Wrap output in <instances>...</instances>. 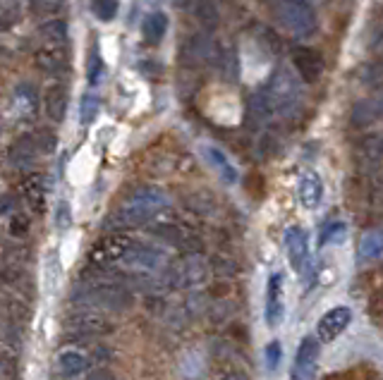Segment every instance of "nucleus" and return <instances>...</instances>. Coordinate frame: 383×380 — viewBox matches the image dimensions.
Masks as SVG:
<instances>
[{
  "mask_svg": "<svg viewBox=\"0 0 383 380\" xmlns=\"http://www.w3.org/2000/svg\"><path fill=\"white\" fill-rule=\"evenodd\" d=\"M168 208V197L161 189H139L132 197H127L108 218V225L115 230H129V227H142L156 220Z\"/></svg>",
  "mask_w": 383,
  "mask_h": 380,
  "instance_id": "f257e3e1",
  "label": "nucleus"
},
{
  "mask_svg": "<svg viewBox=\"0 0 383 380\" xmlns=\"http://www.w3.org/2000/svg\"><path fill=\"white\" fill-rule=\"evenodd\" d=\"M273 15L295 39H309L319 29V19L309 0H273Z\"/></svg>",
  "mask_w": 383,
  "mask_h": 380,
  "instance_id": "f03ea898",
  "label": "nucleus"
},
{
  "mask_svg": "<svg viewBox=\"0 0 383 380\" xmlns=\"http://www.w3.org/2000/svg\"><path fill=\"white\" fill-rule=\"evenodd\" d=\"M263 91H266L276 115L288 117L300 108V101H302L300 79L290 67H278L276 72L268 77V84L263 86Z\"/></svg>",
  "mask_w": 383,
  "mask_h": 380,
  "instance_id": "7ed1b4c3",
  "label": "nucleus"
},
{
  "mask_svg": "<svg viewBox=\"0 0 383 380\" xmlns=\"http://www.w3.org/2000/svg\"><path fill=\"white\" fill-rule=\"evenodd\" d=\"M117 265H125L132 273V278H151V275H161L170 265V256L165 249L154 247V244H137L127 249V254Z\"/></svg>",
  "mask_w": 383,
  "mask_h": 380,
  "instance_id": "20e7f679",
  "label": "nucleus"
},
{
  "mask_svg": "<svg viewBox=\"0 0 383 380\" xmlns=\"http://www.w3.org/2000/svg\"><path fill=\"white\" fill-rule=\"evenodd\" d=\"M79 301L86 306H101V308H113V311H122L132 304V295L122 282H111V280H91L82 285L79 290Z\"/></svg>",
  "mask_w": 383,
  "mask_h": 380,
  "instance_id": "39448f33",
  "label": "nucleus"
},
{
  "mask_svg": "<svg viewBox=\"0 0 383 380\" xmlns=\"http://www.w3.org/2000/svg\"><path fill=\"white\" fill-rule=\"evenodd\" d=\"M163 278L170 290H192L209 278V263L199 251H187L180 261L165 268Z\"/></svg>",
  "mask_w": 383,
  "mask_h": 380,
  "instance_id": "423d86ee",
  "label": "nucleus"
},
{
  "mask_svg": "<svg viewBox=\"0 0 383 380\" xmlns=\"http://www.w3.org/2000/svg\"><path fill=\"white\" fill-rule=\"evenodd\" d=\"M132 237L122 235V232H113V235H106L104 240H99L91 247L89 251V263L94 268H111V265H117L122 261V256L127 254V249L132 247Z\"/></svg>",
  "mask_w": 383,
  "mask_h": 380,
  "instance_id": "0eeeda50",
  "label": "nucleus"
},
{
  "mask_svg": "<svg viewBox=\"0 0 383 380\" xmlns=\"http://www.w3.org/2000/svg\"><path fill=\"white\" fill-rule=\"evenodd\" d=\"M319 340L316 338H304L295 354V366H293V378L290 380H314L316 368H319Z\"/></svg>",
  "mask_w": 383,
  "mask_h": 380,
  "instance_id": "6e6552de",
  "label": "nucleus"
},
{
  "mask_svg": "<svg viewBox=\"0 0 383 380\" xmlns=\"http://www.w3.org/2000/svg\"><path fill=\"white\" fill-rule=\"evenodd\" d=\"M65 328L74 335V338H94V335H101V333H108L111 330V323L101 316V313L91 311V308H82V311L72 313L65 323Z\"/></svg>",
  "mask_w": 383,
  "mask_h": 380,
  "instance_id": "1a4fd4ad",
  "label": "nucleus"
},
{
  "mask_svg": "<svg viewBox=\"0 0 383 380\" xmlns=\"http://www.w3.org/2000/svg\"><path fill=\"white\" fill-rule=\"evenodd\" d=\"M285 280L280 273H273L266 282V311H263V318H266L268 328H278L280 320L285 316Z\"/></svg>",
  "mask_w": 383,
  "mask_h": 380,
  "instance_id": "9d476101",
  "label": "nucleus"
},
{
  "mask_svg": "<svg viewBox=\"0 0 383 380\" xmlns=\"http://www.w3.org/2000/svg\"><path fill=\"white\" fill-rule=\"evenodd\" d=\"M34 63L41 72L56 74L70 65V46L65 43H41L39 51L34 53Z\"/></svg>",
  "mask_w": 383,
  "mask_h": 380,
  "instance_id": "9b49d317",
  "label": "nucleus"
},
{
  "mask_svg": "<svg viewBox=\"0 0 383 380\" xmlns=\"http://www.w3.org/2000/svg\"><path fill=\"white\" fill-rule=\"evenodd\" d=\"M154 235L172 244V247L185 249V251H199L202 249V242L194 235V230L182 225V222H161V225L154 227Z\"/></svg>",
  "mask_w": 383,
  "mask_h": 380,
  "instance_id": "f8f14e48",
  "label": "nucleus"
},
{
  "mask_svg": "<svg viewBox=\"0 0 383 380\" xmlns=\"http://www.w3.org/2000/svg\"><path fill=\"white\" fill-rule=\"evenodd\" d=\"M283 244H285V256H288L293 270L295 273H302V270L307 268V261H309V244H307L304 230H302V227H288Z\"/></svg>",
  "mask_w": 383,
  "mask_h": 380,
  "instance_id": "ddd939ff",
  "label": "nucleus"
},
{
  "mask_svg": "<svg viewBox=\"0 0 383 380\" xmlns=\"http://www.w3.org/2000/svg\"><path fill=\"white\" fill-rule=\"evenodd\" d=\"M350 320H352V311L348 306H336L331 311H326L319 318V325H316V333H319L321 342H333L338 335H343L348 330Z\"/></svg>",
  "mask_w": 383,
  "mask_h": 380,
  "instance_id": "4468645a",
  "label": "nucleus"
},
{
  "mask_svg": "<svg viewBox=\"0 0 383 380\" xmlns=\"http://www.w3.org/2000/svg\"><path fill=\"white\" fill-rule=\"evenodd\" d=\"M293 72L298 74L302 81H316L323 74V58L314 48H298L293 53Z\"/></svg>",
  "mask_w": 383,
  "mask_h": 380,
  "instance_id": "2eb2a0df",
  "label": "nucleus"
},
{
  "mask_svg": "<svg viewBox=\"0 0 383 380\" xmlns=\"http://www.w3.org/2000/svg\"><path fill=\"white\" fill-rule=\"evenodd\" d=\"M204 158H206V163L211 165V170L215 172V175L220 177V182L228 184V187L237 184L240 172H237L235 163L230 160V156L225 154L223 149H218V146H213V144H206L204 146Z\"/></svg>",
  "mask_w": 383,
  "mask_h": 380,
  "instance_id": "dca6fc26",
  "label": "nucleus"
},
{
  "mask_svg": "<svg viewBox=\"0 0 383 380\" xmlns=\"http://www.w3.org/2000/svg\"><path fill=\"white\" fill-rule=\"evenodd\" d=\"M43 108H46V115L51 117L53 122L60 124L67 115V108H70V94L63 84H53L46 89L43 94Z\"/></svg>",
  "mask_w": 383,
  "mask_h": 380,
  "instance_id": "f3484780",
  "label": "nucleus"
},
{
  "mask_svg": "<svg viewBox=\"0 0 383 380\" xmlns=\"http://www.w3.org/2000/svg\"><path fill=\"white\" fill-rule=\"evenodd\" d=\"M298 199L304 208H316L323 199V182L316 172H304L298 182Z\"/></svg>",
  "mask_w": 383,
  "mask_h": 380,
  "instance_id": "a211bd4d",
  "label": "nucleus"
},
{
  "mask_svg": "<svg viewBox=\"0 0 383 380\" xmlns=\"http://www.w3.org/2000/svg\"><path fill=\"white\" fill-rule=\"evenodd\" d=\"M89 366H91L89 356L79 349H65L60 352V356H58V373H60L63 378L84 376V373L89 371Z\"/></svg>",
  "mask_w": 383,
  "mask_h": 380,
  "instance_id": "6ab92c4d",
  "label": "nucleus"
},
{
  "mask_svg": "<svg viewBox=\"0 0 383 380\" xmlns=\"http://www.w3.org/2000/svg\"><path fill=\"white\" fill-rule=\"evenodd\" d=\"M215 56V46L209 36L199 34V36H192L185 46V58L190 60L192 65H204V63H211Z\"/></svg>",
  "mask_w": 383,
  "mask_h": 380,
  "instance_id": "aec40b11",
  "label": "nucleus"
},
{
  "mask_svg": "<svg viewBox=\"0 0 383 380\" xmlns=\"http://www.w3.org/2000/svg\"><path fill=\"white\" fill-rule=\"evenodd\" d=\"M22 199L29 204V208L41 210L43 204H46V187H43V177L41 175H26L19 184Z\"/></svg>",
  "mask_w": 383,
  "mask_h": 380,
  "instance_id": "412c9836",
  "label": "nucleus"
},
{
  "mask_svg": "<svg viewBox=\"0 0 383 380\" xmlns=\"http://www.w3.org/2000/svg\"><path fill=\"white\" fill-rule=\"evenodd\" d=\"M36 154H39V151L34 149V144H31V139H29V137H26V139H19V141H15V144L10 146V154H8L10 165L17 167V170H24V167H29L31 163H34Z\"/></svg>",
  "mask_w": 383,
  "mask_h": 380,
  "instance_id": "4be33fe9",
  "label": "nucleus"
},
{
  "mask_svg": "<svg viewBox=\"0 0 383 380\" xmlns=\"http://www.w3.org/2000/svg\"><path fill=\"white\" fill-rule=\"evenodd\" d=\"M165 31H168V17H165L163 13H151L142 24V36L151 46L163 41Z\"/></svg>",
  "mask_w": 383,
  "mask_h": 380,
  "instance_id": "5701e85b",
  "label": "nucleus"
},
{
  "mask_svg": "<svg viewBox=\"0 0 383 380\" xmlns=\"http://www.w3.org/2000/svg\"><path fill=\"white\" fill-rule=\"evenodd\" d=\"M381 139L371 137L359 146V165L366 167V172H376L381 167Z\"/></svg>",
  "mask_w": 383,
  "mask_h": 380,
  "instance_id": "b1692460",
  "label": "nucleus"
},
{
  "mask_svg": "<svg viewBox=\"0 0 383 380\" xmlns=\"http://www.w3.org/2000/svg\"><path fill=\"white\" fill-rule=\"evenodd\" d=\"M381 232H366V235L359 240L357 247V258L359 263H374V261L381 258Z\"/></svg>",
  "mask_w": 383,
  "mask_h": 380,
  "instance_id": "393cba45",
  "label": "nucleus"
},
{
  "mask_svg": "<svg viewBox=\"0 0 383 380\" xmlns=\"http://www.w3.org/2000/svg\"><path fill=\"white\" fill-rule=\"evenodd\" d=\"M39 36L43 39V43H65L70 39V26L60 17L48 19L39 26Z\"/></svg>",
  "mask_w": 383,
  "mask_h": 380,
  "instance_id": "a878e982",
  "label": "nucleus"
},
{
  "mask_svg": "<svg viewBox=\"0 0 383 380\" xmlns=\"http://www.w3.org/2000/svg\"><path fill=\"white\" fill-rule=\"evenodd\" d=\"M215 63H218L220 72L228 81L240 79V56H237L235 48H223V51H215Z\"/></svg>",
  "mask_w": 383,
  "mask_h": 380,
  "instance_id": "bb28decb",
  "label": "nucleus"
},
{
  "mask_svg": "<svg viewBox=\"0 0 383 380\" xmlns=\"http://www.w3.org/2000/svg\"><path fill=\"white\" fill-rule=\"evenodd\" d=\"M250 115L261 124L268 122L273 115H276V113H273L271 101H268V96H266V91L263 89H259L250 96Z\"/></svg>",
  "mask_w": 383,
  "mask_h": 380,
  "instance_id": "cd10ccee",
  "label": "nucleus"
},
{
  "mask_svg": "<svg viewBox=\"0 0 383 380\" xmlns=\"http://www.w3.org/2000/svg\"><path fill=\"white\" fill-rule=\"evenodd\" d=\"M379 117V106L371 101H359L352 108V124L355 127H371Z\"/></svg>",
  "mask_w": 383,
  "mask_h": 380,
  "instance_id": "c85d7f7f",
  "label": "nucleus"
},
{
  "mask_svg": "<svg viewBox=\"0 0 383 380\" xmlns=\"http://www.w3.org/2000/svg\"><path fill=\"white\" fill-rule=\"evenodd\" d=\"M197 19H199V24H202L206 31H215V29H218L220 15H218V8H215L213 0H199V5H197Z\"/></svg>",
  "mask_w": 383,
  "mask_h": 380,
  "instance_id": "c756f323",
  "label": "nucleus"
},
{
  "mask_svg": "<svg viewBox=\"0 0 383 380\" xmlns=\"http://www.w3.org/2000/svg\"><path fill=\"white\" fill-rule=\"evenodd\" d=\"M99 110H101V101L96 94H84L82 103H79V122L84 127H91L99 117Z\"/></svg>",
  "mask_w": 383,
  "mask_h": 380,
  "instance_id": "7c9ffc66",
  "label": "nucleus"
},
{
  "mask_svg": "<svg viewBox=\"0 0 383 380\" xmlns=\"http://www.w3.org/2000/svg\"><path fill=\"white\" fill-rule=\"evenodd\" d=\"M117 0H91V13L99 22H111L117 15Z\"/></svg>",
  "mask_w": 383,
  "mask_h": 380,
  "instance_id": "2f4dec72",
  "label": "nucleus"
},
{
  "mask_svg": "<svg viewBox=\"0 0 383 380\" xmlns=\"http://www.w3.org/2000/svg\"><path fill=\"white\" fill-rule=\"evenodd\" d=\"M31 144H34V149L36 151H41V154H53L56 151V134L53 132H48V129H39V132H34L31 134Z\"/></svg>",
  "mask_w": 383,
  "mask_h": 380,
  "instance_id": "473e14b6",
  "label": "nucleus"
},
{
  "mask_svg": "<svg viewBox=\"0 0 383 380\" xmlns=\"http://www.w3.org/2000/svg\"><path fill=\"white\" fill-rule=\"evenodd\" d=\"M345 232H348V227H345V222H341V220L328 222V225L321 230L319 244H321V247H326V244H331V242H341L343 237H345Z\"/></svg>",
  "mask_w": 383,
  "mask_h": 380,
  "instance_id": "72a5a7b5",
  "label": "nucleus"
},
{
  "mask_svg": "<svg viewBox=\"0 0 383 380\" xmlns=\"http://www.w3.org/2000/svg\"><path fill=\"white\" fill-rule=\"evenodd\" d=\"M266 368H268V373H276L278 368H280V361H283V347H280V342L278 340H273V342H268V347H266Z\"/></svg>",
  "mask_w": 383,
  "mask_h": 380,
  "instance_id": "f704fd0d",
  "label": "nucleus"
},
{
  "mask_svg": "<svg viewBox=\"0 0 383 380\" xmlns=\"http://www.w3.org/2000/svg\"><path fill=\"white\" fill-rule=\"evenodd\" d=\"M104 58L99 56V51H91L89 53V84L96 86L101 81V77H104Z\"/></svg>",
  "mask_w": 383,
  "mask_h": 380,
  "instance_id": "c9c22d12",
  "label": "nucleus"
},
{
  "mask_svg": "<svg viewBox=\"0 0 383 380\" xmlns=\"http://www.w3.org/2000/svg\"><path fill=\"white\" fill-rule=\"evenodd\" d=\"M65 8V0H31V13L36 15H56Z\"/></svg>",
  "mask_w": 383,
  "mask_h": 380,
  "instance_id": "e433bc0d",
  "label": "nucleus"
},
{
  "mask_svg": "<svg viewBox=\"0 0 383 380\" xmlns=\"http://www.w3.org/2000/svg\"><path fill=\"white\" fill-rule=\"evenodd\" d=\"M56 225L58 230H67L72 225V210H70V204L67 201H60L56 208Z\"/></svg>",
  "mask_w": 383,
  "mask_h": 380,
  "instance_id": "4c0bfd02",
  "label": "nucleus"
},
{
  "mask_svg": "<svg viewBox=\"0 0 383 380\" xmlns=\"http://www.w3.org/2000/svg\"><path fill=\"white\" fill-rule=\"evenodd\" d=\"M259 36H261L263 46H266L268 51H273V53H278V51H280V46H283L278 36L273 34V31H268V29H261V31H259Z\"/></svg>",
  "mask_w": 383,
  "mask_h": 380,
  "instance_id": "58836bf2",
  "label": "nucleus"
},
{
  "mask_svg": "<svg viewBox=\"0 0 383 380\" xmlns=\"http://www.w3.org/2000/svg\"><path fill=\"white\" fill-rule=\"evenodd\" d=\"M10 230H13V235H24L26 230H29V220L24 218V215H15L13 218V225H10Z\"/></svg>",
  "mask_w": 383,
  "mask_h": 380,
  "instance_id": "ea45409f",
  "label": "nucleus"
},
{
  "mask_svg": "<svg viewBox=\"0 0 383 380\" xmlns=\"http://www.w3.org/2000/svg\"><path fill=\"white\" fill-rule=\"evenodd\" d=\"M89 380H115V376L111 371H96Z\"/></svg>",
  "mask_w": 383,
  "mask_h": 380,
  "instance_id": "a19ab883",
  "label": "nucleus"
},
{
  "mask_svg": "<svg viewBox=\"0 0 383 380\" xmlns=\"http://www.w3.org/2000/svg\"><path fill=\"white\" fill-rule=\"evenodd\" d=\"M225 380H250V378H247L242 371H230L228 376H225Z\"/></svg>",
  "mask_w": 383,
  "mask_h": 380,
  "instance_id": "79ce46f5",
  "label": "nucleus"
},
{
  "mask_svg": "<svg viewBox=\"0 0 383 380\" xmlns=\"http://www.w3.org/2000/svg\"><path fill=\"white\" fill-rule=\"evenodd\" d=\"M309 3H314V0H309Z\"/></svg>",
  "mask_w": 383,
  "mask_h": 380,
  "instance_id": "37998d69",
  "label": "nucleus"
}]
</instances>
